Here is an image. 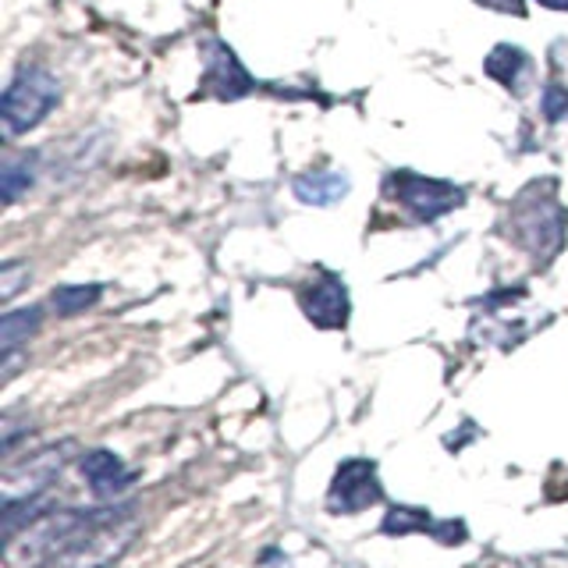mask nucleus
Wrapping results in <instances>:
<instances>
[{"instance_id":"a211bd4d","label":"nucleus","mask_w":568,"mask_h":568,"mask_svg":"<svg viewBox=\"0 0 568 568\" xmlns=\"http://www.w3.org/2000/svg\"><path fill=\"white\" fill-rule=\"evenodd\" d=\"M22 285V264H8L0 274V299H11Z\"/></svg>"},{"instance_id":"39448f33","label":"nucleus","mask_w":568,"mask_h":568,"mask_svg":"<svg viewBox=\"0 0 568 568\" xmlns=\"http://www.w3.org/2000/svg\"><path fill=\"white\" fill-rule=\"evenodd\" d=\"M384 486L377 480V465L366 459H349L337 465L328 491V508L334 515H360L369 505H381Z\"/></svg>"},{"instance_id":"aec40b11","label":"nucleus","mask_w":568,"mask_h":568,"mask_svg":"<svg viewBox=\"0 0 568 568\" xmlns=\"http://www.w3.org/2000/svg\"><path fill=\"white\" fill-rule=\"evenodd\" d=\"M537 4H544L550 11H568V0H537Z\"/></svg>"},{"instance_id":"9d476101","label":"nucleus","mask_w":568,"mask_h":568,"mask_svg":"<svg viewBox=\"0 0 568 568\" xmlns=\"http://www.w3.org/2000/svg\"><path fill=\"white\" fill-rule=\"evenodd\" d=\"M296 196L302 203H313V206H331L337 200H345L349 192V178L337 174V171H313V174H302L296 178Z\"/></svg>"},{"instance_id":"f03ea898","label":"nucleus","mask_w":568,"mask_h":568,"mask_svg":"<svg viewBox=\"0 0 568 568\" xmlns=\"http://www.w3.org/2000/svg\"><path fill=\"white\" fill-rule=\"evenodd\" d=\"M136 533H139V518L132 505H121L110 518H104L100 526L83 533L75 544L57 550V555L40 568H114L128 555Z\"/></svg>"},{"instance_id":"4468645a","label":"nucleus","mask_w":568,"mask_h":568,"mask_svg":"<svg viewBox=\"0 0 568 568\" xmlns=\"http://www.w3.org/2000/svg\"><path fill=\"white\" fill-rule=\"evenodd\" d=\"M96 299H100V285H68V288L54 291V310L61 317H75V313L89 310Z\"/></svg>"},{"instance_id":"2eb2a0df","label":"nucleus","mask_w":568,"mask_h":568,"mask_svg":"<svg viewBox=\"0 0 568 568\" xmlns=\"http://www.w3.org/2000/svg\"><path fill=\"white\" fill-rule=\"evenodd\" d=\"M29 182H32V171L25 160H8L4 164V203H11L22 189H29Z\"/></svg>"},{"instance_id":"f257e3e1","label":"nucleus","mask_w":568,"mask_h":568,"mask_svg":"<svg viewBox=\"0 0 568 568\" xmlns=\"http://www.w3.org/2000/svg\"><path fill=\"white\" fill-rule=\"evenodd\" d=\"M121 505L114 508H51L40 518H32L25 529L4 540V561L8 568H40L51 561L57 550L75 544L83 533L100 526Z\"/></svg>"},{"instance_id":"ddd939ff","label":"nucleus","mask_w":568,"mask_h":568,"mask_svg":"<svg viewBox=\"0 0 568 568\" xmlns=\"http://www.w3.org/2000/svg\"><path fill=\"white\" fill-rule=\"evenodd\" d=\"M40 328V310L36 306H29V310H14V313H4V320H0V349L14 352L22 345V341Z\"/></svg>"},{"instance_id":"423d86ee","label":"nucleus","mask_w":568,"mask_h":568,"mask_svg":"<svg viewBox=\"0 0 568 568\" xmlns=\"http://www.w3.org/2000/svg\"><path fill=\"white\" fill-rule=\"evenodd\" d=\"M395 192L398 200L412 210L416 217L424 221H437L441 214H448V210H454L462 203V192L448 185V182H430V178H419V174H398L395 178Z\"/></svg>"},{"instance_id":"20e7f679","label":"nucleus","mask_w":568,"mask_h":568,"mask_svg":"<svg viewBox=\"0 0 568 568\" xmlns=\"http://www.w3.org/2000/svg\"><path fill=\"white\" fill-rule=\"evenodd\" d=\"M68 451H72V444H57V448H43L36 454H29L25 462H11L4 469V480H0L4 508L43 497L46 486H51L61 476V469L68 465Z\"/></svg>"},{"instance_id":"0eeeda50","label":"nucleus","mask_w":568,"mask_h":568,"mask_svg":"<svg viewBox=\"0 0 568 568\" xmlns=\"http://www.w3.org/2000/svg\"><path fill=\"white\" fill-rule=\"evenodd\" d=\"M302 310L317 323V328L337 331V328H345V320H349V291L337 278H331V274H328V278H320L302 296Z\"/></svg>"},{"instance_id":"f8f14e48","label":"nucleus","mask_w":568,"mask_h":568,"mask_svg":"<svg viewBox=\"0 0 568 568\" xmlns=\"http://www.w3.org/2000/svg\"><path fill=\"white\" fill-rule=\"evenodd\" d=\"M523 68H526V54L512 43L494 46L491 57H486V75L497 78L501 86H515L518 75H523Z\"/></svg>"},{"instance_id":"6ab92c4d","label":"nucleus","mask_w":568,"mask_h":568,"mask_svg":"<svg viewBox=\"0 0 568 568\" xmlns=\"http://www.w3.org/2000/svg\"><path fill=\"white\" fill-rule=\"evenodd\" d=\"M483 8H494V11H505V14H515V19H523L526 14V4L523 0H476Z\"/></svg>"},{"instance_id":"7ed1b4c3","label":"nucleus","mask_w":568,"mask_h":568,"mask_svg":"<svg viewBox=\"0 0 568 568\" xmlns=\"http://www.w3.org/2000/svg\"><path fill=\"white\" fill-rule=\"evenodd\" d=\"M61 86L51 72H22L14 83L8 86L4 100H0V118H4V132L8 136H22L29 128H36L46 114L57 107Z\"/></svg>"},{"instance_id":"1a4fd4ad","label":"nucleus","mask_w":568,"mask_h":568,"mask_svg":"<svg viewBox=\"0 0 568 568\" xmlns=\"http://www.w3.org/2000/svg\"><path fill=\"white\" fill-rule=\"evenodd\" d=\"M83 476L89 480V491L96 497H118L125 486L132 483V473L125 469V462L107 448L83 454Z\"/></svg>"},{"instance_id":"9b49d317","label":"nucleus","mask_w":568,"mask_h":568,"mask_svg":"<svg viewBox=\"0 0 568 568\" xmlns=\"http://www.w3.org/2000/svg\"><path fill=\"white\" fill-rule=\"evenodd\" d=\"M381 529L387 533V537H409V533H427V529H433V518H430L427 508L395 505V508H387Z\"/></svg>"},{"instance_id":"f3484780","label":"nucleus","mask_w":568,"mask_h":568,"mask_svg":"<svg viewBox=\"0 0 568 568\" xmlns=\"http://www.w3.org/2000/svg\"><path fill=\"white\" fill-rule=\"evenodd\" d=\"M430 533H433V537L441 540V544H448V547H451V544H465V540H469L465 526H462V523H454V518H448V523H433V529H430Z\"/></svg>"},{"instance_id":"dca6fc26","label":"nucleus","mask_w":568,"mask_h":568,"mask_svg":"<svg viewBox=\"0 0 568 568\" xmlns=\"http://www.w3.org/2000/svg\"><path fill=\"white\" fill-rule=\"evenodd\" d=\"M544 118H547V121H561V118H568V89L550 86V89L544 93Z\"/></svg>"},{"instance_id":"6e6552de","label":"nucleus","mask_w":568,"mask_h":568,"mask_svg":"<svg viewBox=\"0 0 568 568\" xmlns=\"http://www.w3.org/2000/svg\"><path fill=\"white\" fill-rule=\"evenodd\" d=\"M206 89L217 93L221 100H238V96H246L253 89V78L246 75V68L221 43H210L206 51Z\"/></svg>"}]
</instances>
